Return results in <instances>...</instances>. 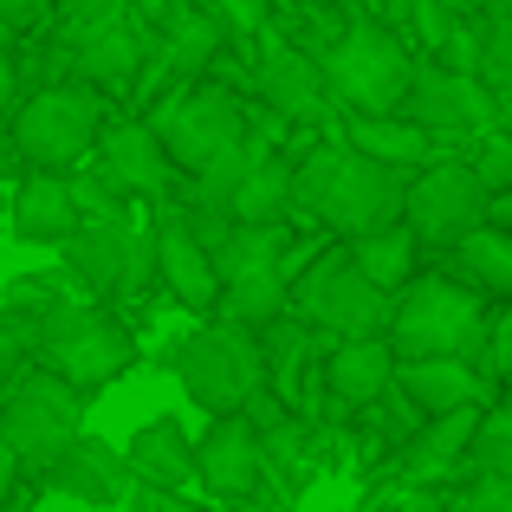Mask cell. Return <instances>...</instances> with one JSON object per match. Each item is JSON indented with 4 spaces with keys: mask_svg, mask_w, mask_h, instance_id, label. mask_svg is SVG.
<instances>
[{
    "mask_svg": "<svg viewBox=\"0 0 512 512\" xmlns=\"http://www.w3.org/2000/svg\"><path fill=\"white\" fill-rule=\"evenodd\" d=\"M441 65H454V72H467V78H480L487 72V13H474V20H461L448 33V46L435 52Z\"/></svg>",
    "mask_w": 512,
    "mask_h": 512,
    "instance_id": "obj_28",
    "label": "cell"
},
{
    "mask_svg": "<svg viewBox=\"0 0 512 512\" xmlns=\"http://www.w3.org/2000/svg\"><path fill=\"white\" fill-rule=\"evenodd\" d=\"M150 240H156V279H163L188 312H214V305H221V266H214L208 240L195 234L182 201H169V208L156 214Z\"/></svg>",
    "mask_w": 512,
    "mask_h": 512,
    "instance_id": "obj_15",
    "label": "cell"
},
{
    "mask_svg": "<svg viewBox=\"0 0 512 512\" xmlns=\"http://www.w3.org/2000/svg\"><path fill=\"white\" fill-rule=\"evenodd\" d=\"M396 370H402V357H396L389 338H344V344H331V357H325L331 409H338V415L376 409V402L396 389Z\"/></svg>",
    "mask_w": 512,
    "mask_h": 512,
    "instance_id": "obj_18",
    "label": "cell"
},
{
    "mask_svg": "<svg viewBox=\"0 0 512 512\" xmlns=\"http://www.w3.org/2000/svg\"><path fill=\"white\" fill-rule=\"evenodd\" d=\"M98 175L117 188V195H150V201H163V208L188 188V175L175 169L169 143L156 137L150 117H124V124L104 130V143H98Z\"/></svg>",
    "mask_w": 512,
    "mask_h": 512,
    "instance_id": "obj_13",
    "label": "cell"
},
{
    "mask_svg": "<svg viewBox=\"0 0 512 512\" xmlns=\"http://www.w3.org/2000/svg\"><path fill=\"white\" fill-rule=\"evenodd\" d=\"M467 163H474V175H480L487 195H506V188H512V137H506V130L474 137V156H467Z\"/></svg>",
    "mask_w": 512,
    "mask_h": 512,
    "instance_id": "obj_29",
    "label": "cell"
},
{
    "mask_svg": "<svg viewBox=\"0 0 512 512\" xmlns=\"http://www.w3.org/2000/svg\"><path fill=\"white\" fill-rule=\"evenodd\" d=\"M448 512H512V480H480L461 500H448Z\"/></svg>",
    "mask_w": 512,
    "mask_h": 512,
    "instance_id": "obj_34",
    "label": "cell"
},
{
    "mask_svg": "<svg viewBox=\"0 0 512 512\" xmlns=\"http://www.w3.org/2000/svg\"><path fill=\"white\" fill-rule=\"evenodd\" d=\"M396 383L415 396V409L435 422V415H454V409H480L487 402V370L480 363H461V357H422V363H402Z\"/></svg>",
    "mask_w": 512,
    "mask_h": 512,
    "instance_id": "obj_23",
    "label": "cell"
},
{
    "mask_svg": "<svg viewBox=\"0 0 512 512\" xmlns=\"http://www.w3.org/2000/svg\"><path fill=\"white\" fill-rule=\"evenodd\" d=\"M487 376L493 383H512V299L493 312V344H487Z\"/></svg>",
    "mask_w": 512,
    "mask_h": 512,
    "instance_id": "obj_33",
    "label": "cell"
},
{
    "mask_svg": "<svg viewBox=\"0 0 512 512\" xmlns=\"http://www.w3.org/2000/svg\"><path fill=\"white\" fill-rule=\"evenodd\" d=\"M188 7H208V13H221V7H227V0H188Z\"/></svg>",
    "mask_w": 512,
    "mask_h": 512,
    "instance_id": "obj_45",
    "label": "cell"
},
{
    "mask_svg": "<svg viewBox=\"0 0 512 512\" xmlns=\"http://www.w3.org/2000/svg\"><path fill=\"white\" fill-rule=\"evenodd\" d=\"M487 208H493V195L480 188L474 163L441 156V163H428L409 182V208H402V221L422 234V247H448L454 253L467 234H480V227H487Z\"/></svg>",
    "mask_w": 512,
    "mask_h": 512,
    "instance_id": "obj_10",
    "label": "cell"
},
{
    "mask_svg": "<svg viewBox=\"0 0 512 512\" xmlns=\"http://www.w3.org/2000/svg\"><path fill=\"white\" fill-rule=\"evenodd\" d=\"M65 266L78 273V286L104 292V299H124V292H137L156 273V240H143L124 214L117 221H85L65 240Z\"/></svg>",
    "mask_w": 512,
    "mask_h": 512,
    "instance_id": "obj_11",
    "label": "cell"
},
{
    "mask_svg": "<svg viewBox=\"0 0 512 512\" xmlns=\"http://www.w3.org/2000/svg\"><path fill=\"white\" fill-rule=\"evenodd\" d=\"M409 13H415V0H383V20H389V26H396V20L409 26Z\"/></svg>",
    "mask_w": 512,
    "mask_h": 512,
    "instance_id": "obj_44",
    "label": "cell"
},
{
    "mask_svg": "<svg viewBox=\"0 0 512 512\" xmlns=\"http://www.w3.org/2000/svg\"><path fill=\"white\" fill-rule=\"evenodd\" d=\"M20 474H33V467H26V461H20V448L0 435V512L20 506Z\"/></svg>",
    "mask_w": 512,
    "mask_h": 512,
    "instance_id": "obj_35",
    "label": "cell"
},
{
    "mask_svg": "<svg viewBox=\"0 0 512 512\" xmlns=\"http://www.w3.org/2000/svg\"><path fill=\"white\" fill-rule=\"evenodd\" d=\"M104 130H111L104 91L39 85L13 117V150H20V163H33V175H72L85 156H98Z\"/></svg>",
    "mask_w": 512,
    "mask_h": 512,
    "instance_id": "obj_5",
    "label": "cell"
},
{
    "mask_svg": "<svg viewBox=\"0 0 512 512\" xmlns=\"http://www.w3.org/2000/svg\"><path fill=\"white\" fill-rule=\"evenodd\" d=\"M20 65H13V52L0 46V130H13V117H20Z\"/></svg>",
    "mask_w": 512,
    "mask_h": 512,
    "instance_id": "obj_37",
    "label": "cell"
},
{
    "mask_svg": "<svg viewBox=\"0 0 512 512\" xmlns=\"http://www.w3.org/2000/svg\"><path fill=\"white\" fill-rule=\"evenodd\" d=\"M487 85H512V0L487 7Z\"/></svg>",
    "mask_w": 512,
    "mask_h": 512,
    "instance_id": "obj_31",
    "label": "cell"
},
{
    "mask_svg": "<svg viewBox=\"0 0 512 512\" xmlns=\"http://www.w3.org/2000/svg\"><path fill=\"white\" fill-rule=\"evenodd\" d=\"M33 357L39 370L65 376L78 396H98L137 363V338L124 331V318L98 312V305H39L33 312Z\"/></svg>",
    "mask_w": 512,
    "mask_h": 512,
    "instance_id": "obj_3",
    "label": "cell"
},
{
    "mask_svg": "<svg viewBox=\"0 0 512 512\" xmlns=\"http://www.w3.org/2000/svg\"><path fill=\"white\" fill-rule=\"evenodd\" d=\"M72 7V20H91V13H130V7H156L163 13L169 0H65Z\"/></svg>",
    "mask_w": 512,
    "mask_h": 512,
    "instance_id": "obj_38",
    "label": "cell"
},
{
    "mask_svg": "<svg viewBox=\"0 0 512 512\" xmlns=\"http://www.w3.org/2000/svg\"><path fill=\"white\" fill-rule=\"evenodd\" d=\"M46 487L65 493V500H78V506H124L130 493H137V467H130L124 448H111V441H98V435H78L72 448L46 467Z\"/></svg>",
    "mask_w": 512,
    "mask_h": 512,
    "instance_id": "obj_17",
    "label": "cell"
},
{
    "mask_svg": "<svg viewBox=\"0 0 512 512\" xmlns=\"http://www.w3.org/2000/svg\"><path fill=\"white\" fill-rule=\"evenodd\" d=\"M487 221H493V227H506V234H512V188H506V195H493Z\"/></svg>",
    "mask_w": 512,
    "mask_h": 512,
    "instance_id": "obj_42",
    "label": "cell"
},
{
    "mask_svg": "<svg viewBox=\"0 0 512 512\" xmlns=\"http://www.w3.org/2000/svg\"><path fill=\"white\" fill-rule=\"evenodd\" d=\"M201 487L214 500H253L266 487V435L253 415H221L201 435Z\"/></svg>",
    "mask_w": 512,
    "mask_h": 512,
    "instance_id": "obj_16",
    "label": "cell"
},
{
    "mask_svg": "<svg viewBox=\"0 0 512 512\" xmlns=\"http://www.w3.org/2000/svg\"><path fill=\"white\" fill-rule=\"evenodd\" d=\"M493 130L512 137V85H493Z\"/></svg>",
    "mask_w": 512,
    "mask_h": 512,
    "instance_id": "obj_40",
    "label": "cell"
},
{
    "mask_svg": "<svg viewBox=\"0 0 512 512\" xmlns=\"http://www.w3.org/2000/svg\"><path fill=\"white\" fill-rule=\"evenodd\" d=\"M78 422H85V396L52 370H26L20 383L0 396V435L20 448V461L33 467V474H46V467L85 435Z\"/></svg>",
    "mask_w": 512,
    "mask_h": 512,
    "instance_id": "obj_9",
    "label": "cell"
},
{
    "mask_svg": "<svg viewBox=\"0 0 512 512\" xmlns=\"http://www.w3.org/2000/svg\"><path fill=\"white\" fill-rule=\"evenodd\" d=\"M454 273H461V286L474 292H493V299H512V234L506 227H480V234H467L461 247H454Z\"/></svg>",
    "mask_w": 512,
    "mask_h": 512,
    "instance_id": "obj_27",
    "label": "cell"
},
{
    "mask_svg": "<svg viewBox=\"0 0 512 512\" xmlns=\"http://www.w3.org/2000/svg\"><path fill=\"white\" fill-rule=\"evenodd\" d=\"M26 350H33V331H20L13 312H0V396L26 376Z\"/></svg>",
    "mask_w": 512,
    "mask_h": 512,
    "instance_id": "obj_32",
    "label": "cell"
},
{
    "mask_svg": "<svg viewBox=\"0 0 512 512\" xmlns=\"http://www.w3.org/2000/svg\"><path fill=\"white\" fill-rule=\"evenodd\" d=\"M318 65L331 78V98L350 104V117H402L415 85V59L389 20H350Z\"/></svg>",
    "mask_w": 512,
    "mask_h": 512,
    "instance_id": "obj_4",
    "label": "cell"
},
{
    "mask_svg": "<svg viewBox=\"0 0 512 512\" xmlns=\"http://www.w3.org/2000/svg\"><path fill=\"white\" fill-rule=\"evenodd\" d=\"M175 370H182V389L195 409H208L214 422L221 415H247V402L266 389V350L260 331L234 325V318H214L195 338L175 350Z\"/></svg>",
    "mask_w": 512,
    "mask_h": 512,
    "instance_id": "obj_6",
    "label": "cell"
},
{
    "mask_svg": "<svg viewBox=\"0 0 512 512\" xmlns=\"http://www.w3.org/2000/svg\"><path fill=\"white\" fill-rule=\"evenodd\" d=\"M480 428H487V409L435 415V422L402 448V474H409V487H435V480H448V474H467V454H474Z\"/></svg>",
    "mask_w": 512,
    "mask_h": 512,
    "instance_id": "obj_21",
    "label": "cell"
},
{
    "mask_svg": "<svg viewBox=\"0 0 512 512\" xmlns=\"http://www.w3.org/2000/svg\"><path fill=\"white\" fill-rule=\"evenodd\" d=\"M441 7H448V13H461V20H474V13H487L493 0H441Z\"/></svg>",
    "mask_w": 512,
    "mask_h": 512,
    "instance_id": "obj_43",
    "label": "cell"
},
{
    "mask_svg": "<svg viewBox=\"0 0 512 512\" xmlns=\"http://www.w3.org/2000/svg\"><path fill=\"white\" fill-rule=\"evenodd\" d=\"M350 260L363 266V279H376L383 292H409L415 279V266H422V234H415L409 221H396V227H383V234H370V240H350Z\"/></svg>",
    "mask_w": 512,
    "mask_h": 512,
    "instance_id": "obj_26",
    "label": "cell"
},
{
    "mask_svg": "<svg viewBox=\"0 0 512 512\" xmlns=\"http://www.w3.org/2000/svg\"><path fill=\"white\" fill-rule=\"evenodd\" d=\"M7 227L20 240H33V247H65V240L85 227V214H78L72 182H65V175H26L20 195H13Z\"/></svg>",
    "mask_w": 512,
    "mask_h": 512,
    "instance_id": "obj_22",
    "label": "cell"
},
{
    "mask_svg": "<svg viewBox=\"0 0 512 512\" xmlns=\"http://www.w3.org/2000/svg\"><path fill=\"white\" fill-rule=\"evenodd\" d=\"M402 117H415V124L435 130V137H487L493 130V85L454 72V65H441V59H422Z\"/></svg>",
    "mask_w": 512,
    "mask_h": 512,
    "instance_id": "obj_12",
    "label": "cell"
},
{
    "mask_svg": "<svg viewBox=\"0 0 512 512\" xmlns=\"http://www.w3.org/2000/svg\"><path fill=\"white\" fill-rule=\"evenodd\" d=\"M396 512H448V500L435 487H409V493H396Z\"/></svg>",
    "mask_w": 512,
    "mask_h": 512,
    "instance_id": "obj_39",
    "label": "cell"
},
{
    "mask_svg": "<svg viewBox=\"0 0 512 512\" xmlns=\"http://www.w3.org/2000/svg\"><path fill=\"white\" fill-rule=\"evenodd\" d=\"M487 422L500 428V435H512V383H506V396H500V402H493V409H487Z\"/></svg>",
    "mask_w": 512,
    "mask_h": 512,
    "instance_id": "obj_41",
    "label": "cell"
},
{
    "mask_svg": "<svg viewBox=\"0 0 512 512\" xmlns=\"http://www.w3.org/2000/svg\"><path fill=\"white\" fill-rule=\"evenodd\" d=\"M389 344H396L402 363L422 357H461L487 370V344H493V318L480 305L474 286L461 279L422 273L409 292H396V325H389Z\"/></svg>",
    "mask_w": 512,
    "mask_h": 512,
    "instance_id": "obj_2",
    "label": "cell"
},
{
    "mask_svg": "<svg viewBox=\"0 0 512 512\" xmlns=\"http://www.w3.org/2000/svg\"><path fill=\"white\" fill-rule=\"evenodd\" d=\"M221 46H227V20H221V13L188 7V0H169L163 26H156V59H163L175 78H195Z\"/></svg>",
    "mask_w": 512,
    "mask_h": 512,
    "instance_id": "obj_24",
    "label": "cell"
},
{
    "mask_svg": "<svg viewBox=\"0 0 512 512\" xmlns=\"http://www.w3.org/2000/svg\"><path fill=\"white\" fill-rule=\"evenodd\" d=\"M150 124H156V137L169 143L175 169H182L188 182H201L208 169H221L227 156L247 150V137H253L247 104H240L227 85H214V78H201V85L175 91V98L150 117Z\"/></svg>",
    "mask_w": 512,
    "mask_h": 512,
    "instance_id": "obj_8",
    "label": "cell"
},
{
    "mask_svg": "<svg viewBox=\"0 0 512 512\" xmlns=\"http://www.w3.org/2000/svg\"><path fill=\"white\" fill-rule=\"evenodd\" d=\"M344 143L363 150L370 163H389L402 175H422V163H435V130H422L415 117H350L344 124Z\"/></svg>",
    "mask_w": 512,
    "mask_h": 512,
    "instance_id": "obj_25",
    "label": "cell"
},
{
    "mask_svg": "<svg viewBox=\"0 0 512 512\" xmlns=\"http://www.w3.org/2000/svg\"><path fill=\"white\" fill-rule=\"evenodd\" d=\"M65 59H72L78 85H91V91H130L143 78V65H150V46H143V33H137L130 13H91V20H72Z\"/></svg>",
    "mask_w": 512,
    "mask_h": 512,
    "instance_id": "obj_14",
    "label": "cell"
},
{
    "mask_svg": "<svg viewBox=\"0 0 512 512\" xmlns=\"http://www.w3.org/2000/svg\"><path fill=\"white\" fill-rule=\"evenodd\" d=\"M253 85H260L266 111H279L286 124H312V117L331 111V78L318 59H305V52L292 46H266L260 65H253Z\"/></svg>",
    "mask_w": 512,
    "mask_h": 512,
    "instance_id": "obj_19",
    "label": "cell"
},
{
    "mask_svg": "<svg viewBox=\"0 0 512 512\" xmlns=\"http://www.w3.org/2000/svg\"><path fill=\"white\" fill-rule=\"evenodd\" d=\"M65 182H72V201H78L85 221H117V214H124V208H117V188L98 175V163H78Z\"/></svg>",
    "mask_w": 512,
    "mask_h": 512,
    "instance_id": "obj_30",
    "label": "cell"
},
{
    "mask_svg": "<svg viewBox=\"0 0 512 512\" xmlns=\"http://www.w3.org/2000/svg\"><path fill=\"white\" fill-rule=\"evenodd\" d=\"M292 312L305 325H318L325 338H389L396 325V292H383L376 279H363V266L344 253H318L305 266V279L292 286Z\"/></svg>",
    "mask_w": 512,
    "mask_h": 512,
    "instance_id": "obj_7",
    "label": "cell"
},
{
    "mask_svg": "<svg viewBox=\"0 0 512 512\" xmlns=\"http://www.w3.org/2000/svg\"><path fill=\"white\" fill-rule=\"evenodd\" d=\"M409 182L415 175H402L389 163H370V156L350 150V143H318L299 163V214H292V221L331 227V234H344V240H370V234H383V227L402 221Z\"/></svg>",
    "mask_w": 512,
    "mask_h": 512,
    "instance_id": "obj_1",
    "label": "cell"
},
{
    "mask_svg": "<svg viewBox=\"0 0 512 512\" xmlns=\"http://www.w3.org/2000/svg\"><path fill=\"white\" fill-rule=\"evenodd\" d=\"M130 467H137V487H156V493H182L201 480V441H188V428L175 415H156L130 435Z\"/></svg>",
    "mask_w": 512,
    "mask_h": 512,
    "instance_id": "obj_20",
    "label": "cell"
},
{
    "mask_svg": "<svg viewBox=\"0 0 512 512\" xmlns=\"http://www.w3.org/2000/svg\"><path fill=\"white\" fill-rule=\"evenodd\" d=\"M52 0H0V39L7 33H33L39 20H46Z\"/></svg>",
    "mask_w": 512,
    "mask_h": 512,
    "instance_id": "obj_36",
    "label": "cell"
}]
</instances>
